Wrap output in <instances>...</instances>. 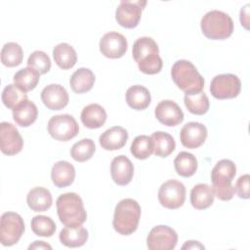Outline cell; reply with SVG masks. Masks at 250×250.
<instances>
[{"mask_svg": "<svg viewBox=\"0 0 250 250\" xmlns=\"http://www.w3.org/2000/svg\"><path fill=\"white\" fill-rule=\"evenodd\" d=\"M132 54L139 69L146 74H156L160 72L163 62L159 56L156 42L150 37H141L133 45Z\"/></svg>", "mask_w": 250, "mask_h": 250, "instance_id": "1", "label": "cell"}, {"mask_svg": "<svg viewBox=\"0 0 250 250\" xmlns=\"http://www.w3.org/2000/svg\"><path fill=\"white\" fill-rule=\"evenodd\" d=\"M236 174V166L229 159H222L214 166L211 172V181L213 184L214 195L220 200L229 201L234 193L235 188L231 184Z\"/></svg>", "mask_w": 250, "mask_h": 250, "instance_id": "2", "label": "cell"}, {"mask_svg": "<svg viewBox=\"0 0 250 250\" xmlns=\"http://www.w3.org/2000/svg\"><path fill=\"white\" fill-rule=\"evenodd\" d=\"M171 76L178 88L185 94L199 93L204 88V78L189 61H177L171 68Z\"/></svg>", "mask_w": 250, "mask_h": 250, "instance_id": "3", "label": "cell"}, {"mask_svg": "<svg viewBox=\"0 0 250 250\" xmlns=\"http://www.w3.org/2000/svg\"><path fill=\"white\" fill-rule=\"evenodd\" d=\"M141 218V206L132 198L120 200L114 209L113 229L122 235L132 234L138 228Z\"/></svg>", "mask_w": 250, "mask_h": 250, "instance_id": "4", "label": "cell"}, {"mask_svg": "<svg viewBox=\"0 0 250 250\" xmlns=\"http://www.w3.org/2000/svg\"><path fill=\"white\" fill-rule=\"evenodd\" d=\"M60 221L68 227L81 226L87 219L83 201L75 192L61 194L56 202Z\"/></svg>", "mask_w": 250, "mask_h": 250, "instance_id": "5", "label": "cell"}, {"mask_svg": "<svg viewBox=\"0 0 250 250\" xmlns=\"http://www.w3.org/2000/svg\"><path fill=\"white\" fill-rule=\"evenodd\" d=\"M202 33L212 40L229 38L233 31L232 19L225 12L212 10L207 12L200 21Z\"/></svg>", "mask_w": 250, "mask_h": 250, "instance_id": "6", "label": "cell"}, {"mask_svg": "<svg viewBox=\"0 0 250 250\" xmlns=\"http://www.w3.org/2000/svg\"><path fill=\"white\" fill-rule=\"evenodd\" d=\"M24 231L22 218L15 212H5L0 221V242L3 246L16 244Z\"/></svg>", "mask_w": 250, "mask_h": 250, "instance_id": "7", "label": "cell"}, {"mask_svg": "<svg viewBox=\"0 0 250 250\" xmlns=\"http://www.w3.org/2000/svg\"><path fill=\"white\" fill-rule=\"evenodd\" d=\"M79 132V126L72 115L59 114L48 121V133L58 141L66 142L73 139Z\"/></svg>", "mask_w": 250, "mask_h": 250, "instance_id": "8", "label": "cell"}, {"mask_svg": "<svg viewBox=\"0 0 250 250\" xmlns=\"http://www.w3.org/2000/svg\"><path fill=\"white\" fill-rule=\"evenodd\" d=\"M240 90L241 82L239 78L231 73L216 75L210 85L212 96L219 100L233 99L239 95Z\"/></svg>", "mask_w": 250, "mask_h": 250, "instance_id": "9", "label": "cell"}, {"mask_svg": "<svg viewBox=\"0 0 250 250\" xmlns=\"http://www.w3.org/2000/svg\"><path fill=\"white\" fill-rule=\"evenodd\" d=\"M186 199V188L177 180H168L158 190V200L167 209H177L183 206Z\"/></svg>", "mask_w": 250, "mask_h": 250, "instance_id": "10", "label": "cell"}, {"mask_svg": "<svg viewBox=\"0 0 250 250\" xmlns=\"http://www.w3.org/2000/svg\"><path fill=\"white\" fill-rule=\"evenodd\" d=\"M177 242V232L164 225L152 228L146 237V245L149 250H173Z\"/></svg>", "mask_w": 250, "mask_h": 250, "instance_id": "11", "label": "cell"}, {"mask_svg": "<svg viewBox=\"0 0 250 250\" xmlns=\"http://www.w3.org/2000/svg\"><path fill=\"white\" fill-rule=\"evenodd\" d=\"M146 1H121L115 11L117 22L125 28L136 27L142 17Z\"/></svg>", "mask_w": 250, "mask_h": 250, "instance_id": "12", "label": "cell"}, {"mask_svg": "<svg viewBox=\"0 0 250 250\" xmlns=\"http://www.w3.org/2000/svg\"><path fill=\"white\" fill-rule=\"evenodd\" d=\"M23 140L19 130L9 122L0 124V148L4 154L15 155L21 151Z\"/></svg>", "mask_w": 250, "mask_h": 250, "instance_id": "13", "label": "cell"}, {"mask_svg": "<svg viewBox=\"0 0 250 250\" xmlns=\"http://www.w3.org/2000/svg\"><path fill=\"white\" fill-rule=\"evenodd\" d=\"M128 43L125 36L116 31L105 33L100 40L101 53L109 59H118L125 55Z\"/></svg>", "mask_w": 250, "mask_h": 250, "instance_id": "14", "label": "cell"}, {"mask_svg": "<svg viewBox=\"0 0 250 250\" xmlns=\"http://www.w3.org/2000/svg\"><path fill=\"white\" fill-rule=\"evenodd\" d=\"M155 117L165 126L174 127L184 120V112L175 102L171 100L161 101L155 107Z\"/></svg>", "mask_w": 250, "mask_h": 250, "instance_id": "15", "label": "cell"}, {"mask_svg": "<svg viewBox=\"0 0 250 250\" xmlns=\"http://www.w3.org/2000/svg\"><path fill=\"white\" fill-rule=\"evenodd\" d=\"M207 138V128L200 122H188L180 132L182 145L188 148H196L202 146Z\"/></svg>", "mask_w": 250, "mask_h": 250, "instance_id": "16", "label": "cell"}, {"mask_svg": "<svg viewBox=\"0 0 250 250\" xmlns=\"http://www.w3.org/2000/svg\"><path fill=\"white\" fill-rule=\"evenodd\" d=\"M41 100L51 110H61L68 104L69 97L65 88L60 84H50L41 92Z\"/></svg>", "mask_w": 250, "mask_h": 250, "instance_id": "17", "label": "cell"}, {"mask_svg": "<svg viewBox=\"0 0 250 250\" xmlns=\"http://www.w3.org/2000/svg\"><path fill=\"white\" fill-rule=\"evenodd\" d=\"M110 174L113 182L118 186L128 185L134 176V166L125 155L114 157L110 164Z\"/></svg>", "mask_w": 250, "mask_h": 250, "instance_id": "18", "label": "cell"}, {"mask_svg": "<svg viewBox=\"0 0 250 250\" xmlns=\"http://www.w3.org/2000/svg\"><path fill=\"white\" fill-rule=\"evenodd\" d=\"M128 140V132L121 126L105 130L99 138L101 146L105 150H117L123 147Z\"/></svg>", "mask_w": 250, "mask_h": 250, "instance_id": "19", "label": "cell"}, {"mask_svg": "<svg viewBox=\"0 0 250 250\" xmlns=\"http://www.w3.org/2000/svg\"><path fill=\"white\" fill-rule=\"evenodd\" d=\"M51 178L54 185L60 188L70 186L75 178L74 166L64 160L56 162L51 170Z\"/></svg>", "mask_w": 250, "mask_h": 250, "instance_id": "20", "label": "cell"}, {"mask_svg": "<svg viewBox=\"0 0 250 250\" xmlns=\"http://www.w3.org/2000/svg\"><path fill=\"white\" fill-rule=\"evenodd\" d=\"M26 203L35 212H45L52 206V194L43 187H35L27 193Z\"/></svg>", "mask_w": 250, "mask_h": 250, "instance_id": "21", "label": "cell"}, {"mask_svg": "<svg viewBox=\"0 0 250 250\" xmlns=\"http://www.w3.org/2000/svg\"><path fill=\"white\" fill-rule=\"evenodd\" d=\"M81 121L89 129H98L106 121L105 109L98 104H90L82 109Z\"/></svg>", "mask_w": 250, "mask_h": 250, "instance_id": "22", "label": "cell"}, {"mask_svg": "<svg viewBox=\"0 0 250 250\" xmlns=\"http://www.w3.org/2000/svg\"><path fill=\"white\" fill-rule=\"evenodd\" d=\"M60 241L66 247H80L83 246L88 240V231L81 226L68 227L65 226L60 232Z\"/></svg>", "mask_w": 250, "mask_h": 250, "instance_id": "23", "label": "cell"}, {"mask_svg": "<svg viewBox=\"0 0 250 250\" xmlns=\"http://www.w3.org/2000/svg\"><path fill=\"white\" fill-rule=\"evenodd\" d=\"M95 74L86 67H80L70 76V87L76 94H83L90 91L95 83Z\"/></svg>", "mask_w": 250, "mask_h": 250, "instance_id": "24", "label": "cell"}, {"mask_svg": "<svg viewBox=\"0 0 250 250\" xmlns=\"http://www.w3.org/2000/svg\"><path fill=\"white\" fill-rule=\"evenodd\" d=\"M213 188L207 184H197L190 190V203L198 210L210 207L214 202Z\"/></svg>", "mask_w": 250, "mask_h": 250, "instance_id": "25", "label": "cell"}, {"mask_svg": "<svg viewBox=\"0 0 250 250\" xmlns=\"http://www.w3.org/2000/svg\"><path fill=\"white\" fill-rule=\"evenodd\" d=\"M126 102L130 107L136 110L146 109L150 102L151 97L149 91L142 85H134L126 91Z\"/></svg>", "mask_w": 250, "mask_h": 250, "instance_id": "26", "label": "cell"}, {"mask_svg": "<svg viewBox=\"0 0 250 250\" xmlns=\"http://www.w3.org/2000/svg\"><path fill=\"white\" fill-rule=\"evenodd\" d=\"M55 62L62 69L73 67L77 62V55L74 48L67 43H60L53 49Z\"/></svg>", "mask_w": 250, "mask_h": 250, "instance_id": "27", "label": "cell"}, {"mask_svg": "<svg viewBox=\"0 0 250 250\" xmlns=\"http://www.w3.org/2000/svg\"><path fill=\"white\" fill-rule=\"evenodd\" d=\"M37 106L29 100L24 101L13 110V118L15 122L21 127H28L33 124L37 118Z\"/></svg>", "mask_w": 250, "mask_h": 250, "instance_id": "28", "label": "cell"}, {"mask_svg": "<svg viewBox=\"0 0 250 250\" xmlns=\"http://www.w3.org/2000/svg\"><path fill=\"white\" fill-rule=\"evenodd\" d=\"M150 137L153 141V153L156 156L167 157L174 151L176 143L170 134L162 131H156L152 133Z\"/></svg>", "mask_w": 250, "mask_h": 250, "instance_id": "29", "label": "cell"}, {"mask_svg": "<svg viewBox=\"0 0 250 250\" xmlns=\"http://www.w3.org/2000/svg\"><path fill=\"white\" fill-rule=\"evenodd\" d=\"M14 84L17 85L21 91L28 92L33 90L40 79V73L32 67H24L20 69L14 75Z\"/></svg>", "mask_w": 250, "mask_h": 250, "instance_id": "30", "label": "cell"}, {"mask_svg": "<svg viewBox=\"0 0 250 250\" xmlns=\"http://www.w3.org/2000/svg\"><path fill=\"white\" fill-rule=\"evenodd\" d=\"M174 166L176 172L185 178L191 177L197 170L196 157L188 151H181L174 160Z\"/></svg>", "mask_w": 250, "mask_h": 250, "instance_id": "31", "label": "cell"}, {"mask_svg": "<svg viewBox=\"0 0 250 250\" xmlns=\"http://www.w3.org/2000/svg\"><path fill=\"white\" fill-rule=\"evenodd\" d=\"M184 102L188 110L190 113L196 115L205 114L210 106L209 99L204 92H199L195 94H185Z\"/></svg>", "mask_w": 250, "mask_h": 250, "instance_id": "32", "label": "cell"}, {"mask_svg": "<svg viewBox=\"0 0 250 250\" xmlns=\"http://www.w3.org/2000/svg\"><path fill=\"white\" fill-rule=\"evenodd\" d=\"M23 51L16 42L6 43L1 50V62L8 67H14L21 63Z\"/></svg>", "mask_w": 250, "mask_h": 250, "instance_id": "33", "label": "cell"}, {"mask_svg": "<svg viewBox=\"0 0 250 250\" xmlns=\"http://www.w3.org/2000/svg\"><path fill=\"white\" fill-rule=\"evenodd\" d=\"M131 153L137 159H146L153 153V141L146 135L137 136L131 145Z\"/></svg>", "mask_w": 250, "mask_h": 250, "instance_id": "34", "label": "cell"}, {"mask_svg": "<svg viewBox=\"0 0 250 250\" xmlns=\"http://www.w3.org/2000/svg\"><path fill=\"white\" fill-rule=\"evenodd\" d=\"M28 100L25 92L21 91L17 85L9 84L2 92V102L5 106L14 110L24 101Z\"/></svg>", "mask_w": 250, "mask_h": 250, "instance_id": "35", "label": "cell"}, {"mask_svg": "<svg viewBox=\"0 0 250 250\" xmlns=\"http://www.w3.org/2000/svg\"><path fill=\"white\" fill-rule=\"evenodd\" d=\"M95 151L96 146L94 141L91 139H82L72 146L70 155L75 161L85 162L92 158Z\"/></svg>", "mask_w": 250, "mask_h": 250, "instance_id": "36", "label": "cell"}, {"mask_svg": "<svg viewBox=\"0 0 250 250\" xmlns=\"http://www.w3.org/2000/svg\"><path fill=\"white\" fill-rule=\"evenodd\" d=\"M31 229L38 236L50 237L56 231V224L50 217L38 215L31 220Z\"/></svg>", "mask_w": 250, "mask_h": 250, "instance_id": "37", "label": "cell"}, {"mask_svg": "<svg viewBox=\"0 0 250 250\" xmlns=\"http://www.w3.org/2000/svg\"><path fill=\"white\" fill-rule=\"evenodd\" d=\"M27 65L37 70L40 74H45L51 68V60L45 52L34 51L28 57Z\"/></svg>", "mask_w": 250, "mask_h": 250, "instance_id": "38", "label": "cell"}, {"mask_svg": "<svg viewBox=\"0 0 250 250\" xmlns=\"http://www.w3.org/2000/svg\"><path fill=\"white\" fill-rule=\"evenodd\" d=\"M250 177L248 174L240 176L235 184V192L237 193L238 197L243 199H248L250 197Z\"/></svg>", "mask_w": 250, "mask_h": 250, "instance_id": "39", "label": "cell"}, {"mask_svg": "<svg viewBox=\"0 0 250 250\" xmlns=\"http://www.w3.org/2000/svg\"><path fill=\"white\" fill-rule=\"evenodd\" d=\"M28 249H49V250H51L52 246L50 244L44 242V241L36 240L28 246Z\"/></svg>", "mask_w": 250, "mask_h": 250, "instance_id": "40", "label": "cell"}, {"mask_svg": "<svg viewBox=\"0 0 250 250\" xmlns=\"http://www.w3.org/2000/svg\"><path fill=\"white\" fill-rule=\"evenodd\" d=\"M182 249H204V246L200 244L198 241L189 240V241H187L182 246Z\"/></svg>", "mask_w": 250, "mask_h": 250, "instance_id": "41", "label": "cell"}]
</instances>
